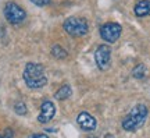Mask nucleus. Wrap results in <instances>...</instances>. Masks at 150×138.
<instances>
[{"instance_id": "obj_1", "label": "nucleus", "mask_w": 150, "mask_h": 138, "mask_svg": "<svg viewBox=\"0 0 150 138\" xmlns=\"http://www.w3.org/2000/svg\"><path fill=\"white\" fill-rule=\"evenodd\" d=\"M147 114H149V110H147L146 105H143V103L136 105L129 110L127 116L124 117L122 128L125 131H129V133L139 130L147 120Z\"/></svg>"}, {"instance_id": "obj_2", "label": "nucleus", "mask_w": 150, "mask_h": 138, "mask_svg": "<svg viewBox=\"0 0 150 138\" xmlns=\"http://www.w3.org/2000/svg\"><path fill=\"white\" fill-rule=\"evenodd\" d=\"M24 81L28 88L31 89H39L47 84V77L45 75V70L40 64L28 63L22 73Z\"/></svg>"}, {"instance_id": "obj_3", "label": "nucleus", "mask_w": 150, "mask_h": 138, "mask_svg": "<svg viewBox=\"0 0 150 138\" xmlns=\"http://www.w3.org/2000/svg\"><path fill=\"white\" fill-rule=\"evenodd\" d=\"M63 28L71 36H83L88 34L89 25L88 21L82 17H70L63 22Z\"/></svg>"}, {"instance_id": "obj_4", "label": "nucleus", "mask_w": 150, "mask_h": 138, "mask_svg": "<svg viewBox=\"0 0 150 138\" xmlns=\"http://www.w3.org/2000/svg\"><path fill=\"white\" fill-rule=\"evenodd\" d=\"M3 14H4L6 20L13 24V25H18L24 22V20L27 18V13L20 4H17L14 1H7L3 9Z\"/></svg>"}, {"instance_id": "obj_5", "label": "nucleus", "mask_w": 150, "mask_h": 138, "mask_svg": "<svg viewBox=\"0 0 150 138\" xmlns=\"http://www.w3.org/2000/svg\"><path fill=\"white\" fill-rule=\"evenodd\" d=\"M122 27L118 22H106L100 27V36L104 42L114 43L118 41V38L121 36Z\"/></svg>"}, {"instance_id": "obj_6", "label": "nucleus", "mask_w": 150, "mask_h": 138, "mask_svg": "<svg viewBox=\"0 0 150 138\" xmlns=\"http://www.w3.org/2000/svg\"><path fill=\"white\" fill-rule=\"evenodd\" d=\"M110 59H111V49L107 45H100L95 52V61H96L97 67L100 70H107L110 66Z\"/></svg>"}, {"instance_id": "obj_7", "label": "nucleus", "mask_w": 150, "mask_h": 138, "mask_svg": "<svg viewBox=\"0 0 150 138\" xmlns=\"http://www.w3.org/2000/svg\"><path fill=\"white\" fill-rule=\"evenodd\" d=\"M76 123L85 131H93L97 127L96 119L92 116L91 113H88V112H81L79 114H78V117H76Z\"/></svg>"}, {"instance_id": "obj_8", "label": "nucleus", "mask_w": 150, "mask_h": 138, "mask_svg": "<svg viewBox=\"0 0 150 138\" xmlns=\"http://www.w3.org/2000/svg\"><path fill=\"white\" fill-rule=\"evenodd\" d=\"M56 114V106L54 103L50 101H45L40 106V113L38 116V122L39 123H49Z\"/></svg>"}, {"instance_id": "obj_9", "label": "nucleus", "mask_w": 150, "mask_h": 138, "mask_svg": "<svg viewBox=\"0 0 150 138\" xmlns=\"http://www.w3.org/2000/svg\"><path fill=\"white\" fill-rule=\"evenodd\" d=\"M135 14L138 17H146L150 14V0H140L134 7Z\"/></svg>"}, {"instance_id": "obj_10", "label": "nucleus", "mask_w": 150, "mask_h": 138, "mask_svg": "<svg viewBox=\"0 0 150 138\" xmlns=\"http://www.w3.org/2000/svg\"><path fill=\"white\" fill-rule=\"evenodd\" d=\"M72 94V89H71L70 85H63L61 88H60L57 92H56V99H59V101H65V99H68Z\"/></svg>"}, {"instance_id": "obj_11", "label": "nucleus", "mask_w": 150, "mask_h": 138, "mask_svg": "<svg viewBox=\"0 0 150 138\" xmlns=\"http://www.w3.org/2000/svg\"><path fill=\"white\" fill-rule=\"evenodd\" d=\"M67 54L68 53H67L60 45H54L53 48H52V56H53L54 59H60V60H61V59L67 57Z\"/></svg>"}, {"instance_id": "obj_12", "label": "nucleus", "mask_w": 150, "mask_h": 138, "mask_svg": "<svg viewBox=\"0 0 150 138\" xmlns=\"http://www.w3.org/2000/svg\"><path fill=\"white\" fill-rule=\"evenodd\" d=\"M145 74H146V66L145 64H138V66L132 70V75H134L135 78H138V80L143 78Z\"/></svg>"}, {"instance_id": "obj_13", "label": "nucleus", "mask_w": 150, "mask_h": 138, "mask_svg": "<svg viewBox=\"0 0 150 138\" xmlns=\"http://www.w3.org/2000/svg\"><path fill=\"white\" fill-rule=\"evenodd\" d=\"M14 112H16L17 114H20V116L27 114V106H25V103L24 102H17L16 105H14Z\"/></svg>"}, {"instance_id": "obj_14", "label": "nucleus", "mask_w": 150, "mask_h": 138, "mask_svg": "<svg viewBox=\"0 0 150 138\" xmlns=\"http://www.w3.org/2000/svg\"><path fill=\"white\" fill-rule=\"evenodd\" d=\"M35 6H39V7H43V6H47L50 3V0H31Z\"/></svg>"}, {"instance_id": "obj_15", "label": "nucleus", "mask_w": 150, "mask_h": 138, "mask_svg": "<svg viewBox=\"0 0 150 138\" xmlns=\"http://www.w3.org/2000/svg\"><path fill=\"white\" fill-rule=\"evenodd\" d=\"M1 137H3V138H13V137H14V133H13V130H11V128H6Z\"/></svg>"}, {"instance_id": "obj_16", "label": "nucleus", "mask_w": 150, "mask_h": 138, "mask_svg": "<svg viewBox=\"0 0 150 138\" xmlns=\"http://www.w3.org/2000/svg\"><path fill=\"white\" fill-rule=\"evenodd\" d=\"M28 138H49V135H46V134H32V135H29Z\"/></svg>"}, {"instance_id": "obj_17", "label": "nucleus", "mask_w": 150, "mask_h": 138, "mask_svg": "<svg viewBox=\"0 0 150 138\" xmlns=\"http://www.w3.org/2000/svg\"><path fill=\"white\" fill-rule=\"evenodd\" d=\"M0 138H3V137H1V134H0Z\"/></svg>"}, {"instance_id": "obj_18", "label": "nucleus", "mask_w": 150, "mask_h": 138, "mask_svg": "<svg viewBox=\"0 0 150 138\" xmlns=\"http://www.w3.org/2000/svg\"><path fill=\"white\" fill-rule=\"evenodd\" d=\"M91 138H96V137H91Z\"/></svg>"}]
</instances>
